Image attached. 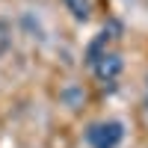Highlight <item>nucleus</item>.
<instances>
[{
  "mask_svg": "<svg viewBox=\"0 0 148 148\" xmlns=\"http://www.w3.org/2000/svg\"><path fill=\"white\" fill-rule=\"evenodd\" d=\"M121 139H125V125L116 121V119L95 121V125H89V130H86V142L92 148H119Z\"/></svg>",
  "mask_w": 148,
  "mask_h": 148,
  "instance_id": "obj_1",
  "label": "nucleus"
},
{
  "mask_svg": "<svg viewBox=\"0 0 148 148\" xmlns=\"http://www.w3.org/2000/svg\"><path fill=\"white\" fill-rule=\"evenodd\" d=\"M92 68H95V77L98 80H116L119 74H121V68H125V62H121V56L119 53H101L92 62Z\"/></svg>",
  "mask_w": 148,
  "mask_h": 148,
  "instance_id": "obj_2",
  "label": "nucleus"
},
{
  "mask_svg": "<svg viewBox=\"0 0 148 148\" xmlns=\"http://www.w3.org/2000/svg\"><path fill=\"white\" fill-rule=\"evenodd\" d=\"M62 3H65V9H68L77 21H86V18H89V12H92V3H89V0H62Z\"/></svg>",
  "mask_w": 148,
  "mask_h": 148,
  "instance_id": "obj_3",
  "label": "nucleus"
}]
</instances>
